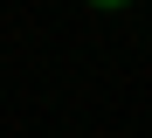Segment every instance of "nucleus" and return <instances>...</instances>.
<instances>
[{"mask_svg":"<svg viewBox=\"0 0 152 138\" xmlns=\"http://www.w3.org/2000/svg\"><path fill=\"white\" fill-rule=\"evenodd\" d=\"M90 7H132V0H90Z\"/></svg>","mask_w":152,"mask_h":138,"instance_id":"f257e3e1","label":"nucleus"}]
</instances>
